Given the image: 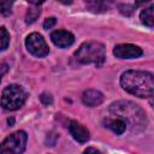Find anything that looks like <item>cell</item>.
I'll return each mask as SVG.
<instances>
[{"instance_id":"30bf717a","label":"cell","mask_w":154,"mask_h":154,"mask_svg":"<svg viewBox=\"0 0 154 154\" xmlns=\"http://www.w3.org/2000/svg\"><path fill=\"white\" fill-rule=\"evenodd\" d=\"M82 101L84 105H87L89 107L99 106L103 101V94L99 90H95V89H88L83 93Z\"/></svg>"},{"instance_id":"cb8c5ba5","label":"cell","mask_w":154,"mask_h":154,"mask_svg":"<svg viewBox=\"0 0 154 154\" xmlns=\"http://www.w3.org/2000/svg\"><path fill=\"white\" fill-rule=\"evenodd\" d=\"M6 71V66H4L2 67V70H0V81H1V76H2V73Z\"/></svg>"},{"instance_id":"d4e9b609","label":"cell","mask_w":154,"mask_h":154,"mask_svg":"<svg viewBox=\"0 0 154 154\" xmlns=\"http://www.w3.org/2000/svg\"><path fill=\"white\" fill-rule=\"evenodd\" d=\"M13 122H14V120H13V118L8 119V124H11V125H12V124H13Z\"/></svg>"},{"instance_id":"6da1fadb","label":"cell","mask_w":154,"mask_h":154,"mask_svg":"<svg viewBox=\"0 0 154 154\" xmlns=\"http://www.w3.org/2000/svg\"><path fill=\"white\" fill-rule=\"evenodd\" d=\"M120 84L126 91L138 97H150L154 91L153 75L146 71H125L120 77Z\"/></svg>"},{"instance_id":"603a6c76","label":"cell","mask_w":154,"mask_h":154,"mask_svg":"<svg viewBox=\"0 0 154 154\" xmlns=\"http://www.w3.org/2000/svg\"><path fill=\"white\" fill-rule=\"evenodd\" d=\"M88 152H95V153H96V152H99V150L95 149V148H87V149H85V153H88Z\"/></svg>"},{"instance_id":"ffe728a7","label":"cell","mask_w":154,"mask_h":154,"mask_svg":"<svg viewBox=\"0 0 154 154\" xmlns=\"http://www.w3.org/2000/svg\"><path fill=\"white\" fill-rule=\"evenodd\" d=\"M149 0H136V6H141V5H143V4H146V2H148Z\"/></svg>"},{"instance_id":"5bb4252c","label":"cell","mask_w":154,"mask_h":154,"mask_svg":"<svg viewBox=\"0 0 154 154\" xmlns=\"http://www.w3.org/2000/svg\"><path fill=\"white\" fill-rule=\"evenodd\" d=\"M8 42H10V34L4 26H1L0 28V51L6 49L8 46Z\"/></svg>"},{"instance_id":"d6986e66","label":"cell","mask_w":154,"mask_h":154,"mask_svg":"<svg viewBox=\"0 0 154 154\" xmlns=\"http://www.w3.org/2000/svg\"><path fill=\"white\" fill-rule=\"evenodd\" d=\"M40 100H41V102H42L43 105H46V106L52 105V102H53V99H52V96H51L49 94H42V95L40 96Z\"/></svg>"},{"instance_id":"e0dca14e","label":"cell","mask_w":154,"mask_h":154,"mask_svg":"<svg viewBox=\"0 0 154 154\" xmlns=\"http://www.w3.org/2000/svg\"><path fill=\"white\" fill-rule=\"evenodd\" d=\"M119 11L124 16H131L134 12V6L128 5V4L126 5H119Z\"/></svg>"},{"instance_id":"ac0fdd59","label":"cell","mask_w":154,"mask_h":154,"mask_svg":"<svg viewBox=\"0 0 154 154\" xmlns=\"http://www.w3.org/2000/svg\"><path fill=\"white\" fill-rule=\"evenodd\" d=\"M57 23V19L54 17H51V18H47L45 22H43V28L45 29H52Z\"/></svg>"},{"instance_id":"44dd1931","label":"cell","mask_w":154,"mask_h":154,"mask_svg":"<svg viewBox=\"0 0 154 154\" xmlns=\"http://www.w3.org/2000/svg\"><path fill=\"white\" fill-rule=\"evenodd\" d=\"M29 2H31V4H34V5H40V4H42L45 0H28Z\"/></svg>"},{"instance_id":"8992f818","label":"cell","mask_w":154,"mask_h":154,"mask_svg":"<svg viewBox=\"0 0 154 154\" xmlns=\"http://www.w3.org/2000/svg\"><path fill=\"white\" fill-rule=\"evenodd\" d=\"M25 46H26L28 51L35 57H40V58L41 57H46L48 54V52H49L45 38L37 32H32L26 37Z\"/></svg>"},{"instance_id":"5b68a950","label":"cell","mask_w":154,"mask_h":154,"mask_svg":"<svg viewBox=\"0 0 154 154\" xmlns=\"http://www.w3.org/2000/svg\"><path fill=\"white\" fill-rule=\"evenodd\" d=\"M26 134L24 131H17L10 135L1 144H0V153H11V154H19L24 152L26 144Z\"/></svg>"},{"instance_id":"7a4b0ae2","label":"cell","mask_w":154,"mask_h":154,"mask_svg":"<svg viewBox=\"0 0 154 154\" xmlns=\"http://www.w3.org/2000/svg\"><path fill=\"white\" fill-rule=\"evenodd\" d=\"M111 112L114 113L118 118L124 119L126 125L128 124L132 125V128L142 126L146 120V117L142 109L137 105L130 101H119V102L112 103Z\"/></svg>"},{"instance_id":"52a82bcc","label":"cell","mask_w":154,"mask_h":154,"mask_svg":"<svg viewBox=\"0 0 154 154\" xmlns=\"http://www.w3.org/2000/svg\"><path fill=\"white\" fill-rule=\"evenodd\" d=\"M142 49L135 45L125 43V45H118L113 49V54L117 58L120 59H132V58H138L142 55Z\"/></svg>"},{"instance_id":"2e32d148","label":"cell","mask_w":154,"mask_h":154,"mask_svg":"<svg viewBox=\"0 0 154 154\" xmlns=\"http://www.w3.org/2000/svg\"><path fill=\"white\" fill-rule=\"evenodd\" d=\"M40 16V8L38 7H31L29 8V11L26 12V17H25V22L26 24H31L34 23Z\"/></svg>"},{"instance_id":"4fadbf2b","label":"cell","mask_w":154,"mask_h":154,"mask_svg":"<svg viewBox=\"0 0 154 154\" xmlns=\"http://www.w3.org/2000/svg\"><path fill=\"white\" fill-rule=\"evenodd\" d=\"M153 10H154V7L153 6H149L148 8H146V10H143L142 12H141V20H142V23L143 24H146L147 26H149V28H152L153 26V23H154V16H153Z\"/></svg>"},{"instance_id":"8fae6325","label":"cell","mask_w":154,"mask_h":154,"mask_svg":"<svg viewBox=\"0 0 154 154\" xmlns=\"http://www.w3.org/2000/svg\"><path fill=\"white\" fill-rule=\"evenodd\" d=\"M85 5L91 12L102 13L112 7L113 0H85Z\"/></svg>"},{"instance_id":"3957f363","label":"cell","mask_w":154,"mask_h":154,"mask_svg":"<svg viewBox=\"0 0 154 154\" xmlns=\"http://www.w3.org/2000/svg\"><path fill=\"white\" fill-rule=\"evenodd\" d=\"M76 59L82 64L94 63L101 65L105 61V46L96 41L84 42L75 53Z\"/></svg>"},{"instance_id":"7c38bea8","label":"cell","mask_w":154,"mask_h":154,"mask_svg":"<svg viewBox=\"0 0 154 154\" xmlns=\"http://www.w3.org/2000/svg\"><path fill=\"white\" fill-rule=\"evenodd\" d=\"M105 126H107L108 129H111L114 134L117 135H122L125 129H126V123L124 119L122 118H116V119H106L105 120Z\"/></svg>"},{"instance_id":"ba28073f","label":"cell","mask_w":154,"mask_h":154,"mask_svg":"<svg viewBox=\"0 0 154 154\" xmlns=\"http://www.w3.org/2000/svg\"><path fill=\"white\" fill-rule=\"evenodd\" d=\"M51 38L53 43L60 48H65L71 46L75 42V36L66 30H55L51 34Z\"/></svg>"},{"instance_id":"9a60e30c","label":"cell","mask_w":154,"mask_h":154,"mask_svg":"<svg viewBox=\"0 0 154 154\" xmlns=\"http://www.w3.org/2000/svg\"><path fill=\"white\" fill-rule=\"evenodd\" d=\"M14 0H0V14L2 16H8L12 10Z\"/></svg>"},{"instance_id":"7402d4cb","label":"cell","mask_w":154,"mask_h":154,"mask_svg":"<svg viewBox=\"0 0 154 154\" xmlns=\"http://www.w3.org/2000/svg\"><path fill=\"white\" fill-rule=\"evenodd\" d=\"M58 1H60L61 4H64V5H70L73 0H58Z\"/></svg>"},{"instance_id":"277c9868","label":"cell","mask_w":154,"mask_h":154,"mask_svg":"<svg viewBox=\"0 0 154 154\" xmlns=\"http://www.w3.org/2000/svg\"><path fill=\"white\" fill-rule=\"evenodd\" d=\"M26 100V93L18 84H10L6 87L1 95V106L6 109H18Z\"/></svg>"},{"instance_id":"9c48e42d","label":"cell","mask_w":154,"mask_h":154,"mask_svg":"<svg viewBox=\"0 0 154 154\" xmlns=\"http://www.w3.org/2000/svg\"><path fill=\"white\" fill-rule=\"evenodd\" d=\"M69 131L72 135V137L78 141L79 143H84L89 140V131L79 123H77L76 120H72L69 125Z\"/></svg>"}]
</instances>
